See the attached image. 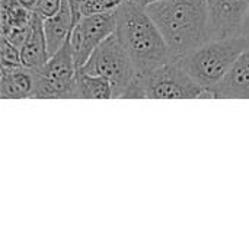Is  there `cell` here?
<instances>
[{"instance_id":"obj_1","label":"cell","mask_w":249,"mask_h":249,"mask_svg":"<svg viewBox=\"0 0 249 249\" xmlns=\"http://www.w3.org/2000/svg\"><path fill=\"white\" fill-rule=\"evenodd\" d=\"M175 60L210 41L207 0H162L146 6Z\"/></svg>"},{"instance_id":"obj_2","label":"cell","mask_w":249,"mask_h":249,"mask_svg":"<svg viewBox=\"0 0 249 249\" xmlns=\"http://www.w3.org/2000/svg\"><path fill=\"white\" fill-rule=\"evenodd\" d=\"M115 13V34L131 57L137 73H147L175 61L171 48L147 13L146 6L137 0H123Z\"/></svg>"},{"instance_id":"obj_3","label":"cell","mask_w":249,"mask_h":249,"mask_svg":"<svg viewBox=\"0 0 249 249\" xmlns=\"http://www.w3.org/2000/svg\"><path fill=\"white\" fill-rule=\"evenodd\" d=\"M248 45L249 36L242 34L222 39H212L178 60V63L198 85L209 90L212 98L210 89L223 80L236 58Z\"/></svg>"},{"instance_id":"obj_4","label":"cell","mask_w":249,"mask_h":249,"mask_svg":"<svg viewBox=\"0 0 249 249\" xmlns=\"http://www.w3.org/2000/svg\"><path fill=\"white\" fill-rule=\"evenodd\" d=\"M125 98L131 99H196L210 98L209 90L198 85L178 63H168L147 73H136Z\"/></svg>"},{"instance_id":"obj_5","label":"cell","mask_w":249,"mask_h":249,"mask_svg":"<svg viewBox=\"0 0 249 249\" xmlns=\"http://www.w3.org/2000/svg\"><path fill=\"white\" fill-rule=\"evenodd\" d=\"M90 74L105 76L111 80L114 98H125L136 77V67L117 34L108 36L82 67Z\"/></svg>"},{"instance_id":"obj_6","label":"cell","mask_w":249,"mask_h":249,"mask_svg":"<svg viewBox=\"0 0 249 249\" xmlns=\"http://www.w3.org/2000/svg\"><path fill=\"white\" fill-rule=\"evenodd\" d=\"M74 61L70 36L61 48L50 57L41 70H35V89L32 98L36 99H77Z\"/></svg>"},{"instance_id":"obj_7","label":"cell","mask_w":249,"mask_h":249,"mask_svg":"<svg viewBox=\"0 0 249 249\" xmlns=\"http://www.w3.org/2000/svg\"><path fill=\"white\" fill-rule=\"evenodd\" d=\"M117 10V9H115ZM115 10L82 16L73 26L70 34V45L73 50L77 69H82L92 53L117 31Z\"/></svg>"},{"instance_id":"obj_8","label":"cell","mask_w":249,"mask_h":249,"mask_svg":"<svg viewBox=\"0 0 249 249\" xmlns=\"http://www.w3.org/2000/svg\"><path fill=\"white\" fill-rule=\"evenodd\" d=\"M210 41L239 35L249 0H207Z\"/></svg>"},{"instance_id":"obj_9","label":"cell","mask_w":249,"mask_h":249,"mask_svg":"<svg viewBox=\"0 0 249 249\" xmlns=\"http://www.w3.org/2000/svg\"><path fill=\"white\" fill-rule=\"evenodd\" d=\"M212 98L249 99V45L236 58L223 80L210 89Z\"/></svg>"},{"instance_id":"obj_10","label":"cell","mask_w":249,"mask_h":249,"mask_svg":"<svg viewBox=\"0 0 249 249\" xmlns=\"http://www.w3.org/2000/svg\"><path fill=\"white\" fill-rule=\"evenodd\" d=\"M22 66L31 70H41L50 60L47 36L44 31V19L34 12L31 22V32L20 47Z\"/></svg>"},{"instance_id":"obj_11","label":"cell","mask_w":249,"mask_h":249,"mask_svg":"<svg viewBox=\"0 0 249 249\" xmlns=\"http://www.w3.org/2000/svg\"><path fill=\"white\" fill-rule=\"evenodd\" d=\"M35 89V70L0 66V96L3 99L32 98Z\"/></svg>"},{"instance_id":"obj_12","label":"cell","mask_w":249,"mask_h":249,"mask_svg":"<svg viewBox=\"0 0 249 249\" xmlns=\"http://www.w3.org/2000/svg\"><path fill=\"white\" fill-rule=\"evenodd\" d=\"M76 23L77 20L73 15L69 0H63V4L55 15L44 19V31L47 36L50 57L55 54L61 48V45L67 41Z\"/></svg>"},{"instance_id":"obj_13","label":"cell","mask_w":249,"mask_h":249,"mask_svg":"<svg viewBox=\"0 0 249 249\" xmlns=\"http://www.w3.org/2000/svg\"><path fill=\"white\" fill-rule=\"evenodd\" d=\"M76 96L77 99H109L114 98L112 83L108 77L90 74L83 69L77 70L76 76Z\"/></svg>"},{"instance_id":"obj_14","label":"cell","mask_w":249,"mask_h":249,"mask_svg":"<svg viewBox=\"0 0 249 249\" xmlns=\"http://www.w3.org/2000/svg\"><path fill=\"white\" fill-rule=\"evenodd\" d=\"M34 10L25 7L19 0H0V35L15 28L31 25Z\"/></svg>"},{"instance_id":"obj_15","label":"cell","mask_w":249,"mask_h":249,"mask_svg":"<svg viewBox=\"0 0 249 249\" xmlns=\"http://www.w3.org/2000/svg\"><path fill=\"white\" fill-rule=\"evenodd\" d=\"M0 66L1 67H20V48L12 44L7 38L0 36Z\"/></svg>"},{"instance_id":"obj_16","label":"cell","mask_w":249,"mask_h":249,"mask_svg":"<svg viewBox=\"0 0 249 249\" xmlns=\"http://www.w3.org/2000/svg\"><path fill=\"white\" fill-rule=\"evenodd\" d=\"M123 0H79V9L82 16L98 15L115 10Z\"/></svg>"},{"instance_id":"obj_17","label":"cell","mask_w":249,"mask_h":249,"mask_svg":"<svg viewBox=\"0 0 249 249\" xmlns=\"http://www.w3.org/2000/svg\"><path fill=\"white\" fill-rule=\"evenodd\" d=\"M63 4V0H38L35 4L34 12L41 16L42 19H47L53 15H55Z\"/></svg>"},{"instance_id":"obj_18","label":"cell","mask_w":249,"mask_h":249,"mask_svg":"<svg viewBox=\"0 0 249 249\" xmlns=\"http://www.w3.org/2000/svg\"><path fill=\"white\" fill-rule=\"evenodd\" d=\"M239 34H242V35H248L249 36V9H248L247 16H245V20H244V23H242V28H241V32H239Z\"/></svg>"},{"instance_id":"obj_19","label":"cell","mask_w":249,"mask_h":249,"mask_svg":"<svg viewBox=\"0 0 249 249\" xmlns=\"http://www.w3.org/2000/svg\"><path fill=\"white\" fill-rule=\"evenodd\" d=\"M25 7H28V9H31V10H34L35 9V4H36V1L38 0H19Z\"/></svg>"},{"instance_id":"obj_20","label":"cell","mask_w":249,"mask_h":249,"mask_svg":"<svg viewBox=\"0 0 249 249\" xmlns=\"http://www.w3.org/2000/svg\"><path fill=\"white\" fill-rule=\"evenodd\" d=\"M139 3H142L143 6H147L150 3H155V1H162V0H137Z\"/></svg>"}]
</instances>
